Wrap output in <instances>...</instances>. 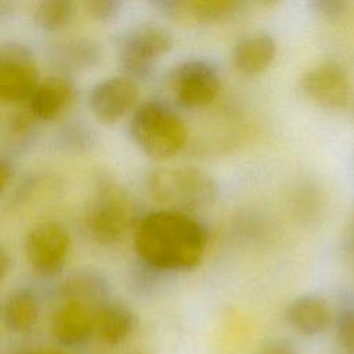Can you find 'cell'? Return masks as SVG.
<instances>
[{"label":"cell","mask_w":354,"mask_h":354,"mask_svg":"<svg viewBox=\"0 0 354 354\" xmlns=\"http://www.w3.org/2000/svg\"><path fill=\"white\" fill-rule=\"evenodd\" d=\"M59 295L65 301H79L90 306L101 303L108 295V283L98 272L77 271L62 281Z\"/></svg>","instance_id":"ac0fdd59"},{"label":"cell","mask_w":354,"mask_h":354,"mask_svg":"<svg viewBox=\"0 0 354 354\" xmlns=\"http://www.w3.org/2000/svg\"><path fill=\"white\" fill-rule=\"evenodd\" d=\"M141 260L159 271H189L203 257L206 234L189 214L159 210L145 216L134 236Z\"/></svg>","instance_id":"6da1fadb"},{"label":"cell","mask_w":354,"mask_h":354,"mask_svg":"<svg viewBox=\"0 0 354 354\" xmlns=\"http://www.w3.org/2000/svg\"><path fill=\"white\" fill-rule=\"evenodd\" d=\"M37 315L39 304L32 290H18L7 300L4 310V321L10 330L15 333L29 330L36 324Z\"/></svg>","instance_id":"d6986e66"},{"label":"cell","mask_w":354,"mask_h":354,"mask_svg":"<svg viewBox=\"0 0 354 354\" xmlns=\"http://www.w3.org/2000/svg\"><path fill=\"white\" fill-rule=\"evenodd\" d=\"M39 354H59V353H39Z\"/></svg>","instance_id":"4316f807"},{"label":"cell","mask_w":354,"mask_h":354,"mask_svg":"<svg viewBox=\"0 0 354 354\" xmlns=\"http://www.w3.org/2000/svg\"><path fill=\"white\" fill-rule=\"evenodd\" d=\"M138 87L129 76H112L94 84L88 94L93 115L105 124L122 119L137 102Z\"/></svg>","instance_id":"30bf717a"},{"label":"cell","mask_w":354,"mask_h":354,"mask_svg":"<svg viewBox=\"0 0 354 354\" xmlns=\"http://www.w3.org/2000/svg\"><path fill=\"white\" fill-rule=\"evenodd\" d=\"M303 94L325 108H342L350 95V83L346 71L335 61H324L310 68L300 77Z\"/></svg>","instance_id":"9c48e42d"},{"label":"cell","mask_w":354,"mask_h":354,"mask_svg":"<svg viewBox=\"0 0 354 354\" xmlns=\"http://www.w3.org/2000/svg\"><path fill=\"white\" fill-rule=\"evenodd\" d=\"M173 47L170 33L160 25L142 22L124 32L119 41V59L129 77L147 76L156 61Z\"/></svg>","instance_id":"5b68a950"},{"label":"cell","mask_w":354,"mask_h":354,"mask_svg":"<svg viewBox=\"0 0 354 354\" xmlns=\"http://www.w3.org/2000/svg\"><path fill=\"white\" fill-rule=\"evenodd\" d=\"M37 83L39 72L33 54L22 44H0V101H29Z\"/></svg>","instance_id":"ba28073f"},{"label":"cell","mask_w":354,"mask_h":354,"mask_svg":"<svg viewBox=\"0 0 354 354\" xmlns=\"http://www.w3.org/2000/svg\"><path fill=\"white\" fill-rule=\"evenodd\" d=\"M162 8L171 19L181 24H206L218 21L236 7L232 0H167L163 1Z\"/></svg>","instance_id":"2e32d148"},{"label":"cell","mask_w":354,"mask_h":354,"mask_svg":"<svg viewBox=\"0 0 354 354\" xmlns=\"http://www.w3.org/2000/svg\"><path fill=\"white\" fill-rule=\"evenodd\" d=\"M75 7L68 0H46L36 6L33 11L35 22L44 30L57 32L69 25Z\"/></svg>","instance_id":"ffe728a7"},{"label":"cell","mask_w":354,"mask_h":354,"mask_svg":"<svg viewBox=\"0 0 354 354\" xmlns=\"http://www.w3.org/2000/svg\"><path fill=\"white\" fill-rule=\"evenodd\" d=\"M137 220L133 196L116 181L101 178L86 210V230L100 245L119 242Z\"/></svg>","instance_id":"3957f363"},{"label":"cell","mask_w":354,"mask_h":354,"mask_svg":"<svg viewBox=\"0 0 354 354\" xmlns=\"http://www.w3.org/2000/svg\"><path fill=\"white\" fill-rule=\"evenodd\" d=\"M53 62L68 71H80L95 66L101 61L100 44L86 36H66L50 44Z\"/></svg>","instance_id":"4fadbf2b"},{"label":"cell","mask_w":354,"mask_h":354,"mask_svg":"<svg viewBox=\"0 0 354 354\" xmlns=\"http://www.w3.org/2000/svg\"><path fill=\"white\" fill-rule=\"evenodd\" d=\"M346 3L340 0H321L314 3L317 12L325 18H336L344 11Z\"/></svg>","instance_id":"cb8c5ba5"},{"label":"cell","mask_w":354,"mask_h":354,"mask_svg":"<svg viewBox=\"0 0 354 354\" xmlns=\"http://www.w3.org/2000/svg\"><path fill=\"white\" fill-rule=\"evenodd\" d=\"M10 178H11V170L8 165L0 160V192L7 187Z\"/></svg>","instance_id":"484cf974"},{"label":"cell","mask_w":354,"mask_h":354,"mask_svg":"<svg viewBox=\"0 0 354 354\" xmlns=\"http://www.w3.org/2000/svg\"><path fill=\"white\" fill-rule=\"evenodd\" d=\"M277 43L266 33H256L241 39L232 51L234 66L245 75H257L266 71L275 59Z\"/></svg>","instance_id":"9a60e30c"},{"label":"cell","mask_w":354,"mask_h":354,"mask_svg":"<svg viewBox=\"0 0 354 354\" xmlns=\"http://www.w3.org/2000/svg\"><path fill=\"white\" fill-rule=\"evenodd\" d=\"M94 314L87 304L65 301L53 318L51 330L54 337L64 346L82 344L94 329Z\"/></svg>","instance_id":"7c38bea8"},{"label":"cell","mask_w":354,"mask_h":354,"mask_svg":"<svg viewBox=\"0 0 354 354\" xmlns=\"http://www.w3.org/2000/svg\"><path fill=\"white\" fill-rule=\"evenodd\" d=\"M130 134L137 147L156 160L169 159L180 152L188 136L181 118L159 101H147L134 111Z\"/></svg>","instance_id":"277c9868"},{"label":"cell","mask_w":354,"mask_h":354,"mask_svg":"<svg viewBox=\"0 0 354 354\" xmlns=\"http://www.w3.org/2000/svg\"><path fill=\"white\" fill-rule=\"evenodd\" d=\"M336 337L346 354H354V308H344L337 314Z\"/></svg>","instance_id":"44dd1931"},{"label":"cell","mask_w":354,"mask_h":354,"mask_svg":"<svg viewBox=\"0 0 354 354\" xmlns=\"http://www.w3.org/2000/svg\"><path fill=\"white\" fill-rule=\"evenodd\" d=\"M257 354H300V350L292 340L275 337L263 343Z\"/></svg>","instance_id":"603a6c76"},{"label":"cell","mask_w":354,"mask_h":354,"mask_svg":"<svg viewBox=\"0 0 354 354\" xmlns=\"http://www.w3.org/2000/svg\"><path fill=\"white\" fill-rule=\"evenodd\" d=\"M289 325L301 335L315 336L322 333L330 322L328 303L317 295H303L293 299L286 307Z\"/></svg>","instance_id":"5bb4252c"},{"label":"cell","mask_w":354,"mask_h":354,"mask_svg":"<svg viewBox=\"0 0 354 354\" xmlns=\"http://www.w3.org/2000/svg\"><path fill=\"white\" fill-rule=\"evenodd\" d=\"M87 12L97 21L106 22L113 19L120 10V3L115 0H93L86 3Z\"/></svg>","instance_id":"7402d4cb"},{"label":"cell","mask_w":354,"mask_h":354,"mask_svg":"<svg viewBox=\"0 0 354 354\" xmlns=\"http://www.w3.org/2000/svg\"><path fill=\"white\" fill-rule=\"evenodd\" d=\"M10 268V254L7 249L0 243V281L6 277Z\"/></svg>","instance_id":"d4e9b609"},{"label":"cell","mask_w":354,"mask_h":354,"mask_svg":"<svg viewBox=\"0 0 354 354\" xmlns=\"http://www.w3.org/2000/svg\"><path fill=\"white\" fill-rule=\"evenodd\" d=\"M69 250V232L55 221L35 225L25 239V253L32 270L46 278L55 277L62 271Z\"/></svg>","instance_id":"52a82bcc"},{"label":"cell","mask_w":354,"mask_h":354,"mask_svg":"<svg viewBox=\"0 0 354 354\" xmlns=\"http://www.w3.org/2000/svg\"><path fill=\"white\" fill-rule=\"evenodd\" d=\"M75 100V87L69 79L61 75L47 76L39 80L30 98V113L41 120H53L62 115Z\"/></svg>","instance_id":"8fae6325"},{"label":"cell","mask_w":354,"mask_h":354,"mask_svg":"<svg viewBox=\"0 0 354 354\" xmlns=\"http://www.w3.org/2000/svg\"><path fill=\"white\" fill-rule=\"evenodd\" d=\"M148 191L155 202L184 214L212 206L218 198L216 180L198 167H162L151 173Z\"/></svg>","instance_id":"7a4b0ae2"},{"label":"cell","mask_w":354,"mask_h":354,"mask_svg":"<svg viewBox=\"0 0 354 354\" xmlns=\"http://www.w3.org/2000/svg\"><path fill=\"white\" fill-rule=\"evenodd\" d=\"M136 324L133 311L120 303L102 304L94 314V330L106 344L124 342L133 333Z\"/></svg>","instance_id":"e0dca14e"},{"label":"cell","mask_w":354,"mask_h":354,"mask_svg":"<svg viewBox=\"0 0 354 354\" xmlns=\"http://www.w3.org/2000/svg\"><path fill=\"white\" fill-rule=\"evenodd\" d=\"M166 86L180 106L199 108L214 100L221 82L214 65L203 59H188L169 71Z\"/></svg>","instance_id":"8992f818"}]
</instances>
